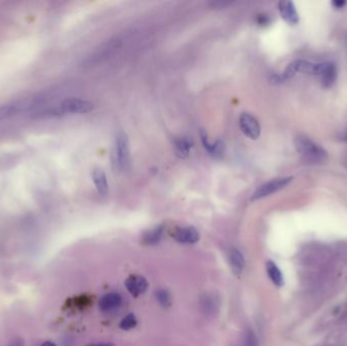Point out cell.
<instances>
[{"label": "cell", "mask_w": 347, "mask_h": 346, "mask_svg": "<svg viewBox=\"0 0 347 346\" xmlns=\"http://www.w3.org/2000/svg\"><path fill=\"white\" fill-rule=\"evenodd\" d=\"M95 346H114V345L110 344V343H100V344H97Z\"/></svg>", "instance_id": "cell-27"}, {"label": "cell", "mask_w": 347, "mask_h": 346, "mask_svg": "<svg viewBox=\"0 0 347 346\" xmlns=\"http://www.w3.org/2000/svg\"><path fill=\"white\" fill-rule=\"evenodd\" d=\"M244 346H258L256 336L251 330L248 331V333L246 334V337H245Z\"/></svg>", "instance_id": "cell-20"}, {"label": "cell", "mask_w": 347, "mask_h": 346, "mask_svg": "<svg viewBox=\"0 0 347 346\" xmlns=\"http://www.w3.org/2000/svg\"><path fill=\"white\" fill-rule=\"evenodd\" d=\"M345 168L347 169V162H346V164H345Z\"/></svg>", "instance_id": "cell-28"}, {"label": "cell", "mask_w": 347, "mask_h": 346, "mask_svg": "<svg viewBox=\"0 0 347 346\" xmlns=\"http://www.w3.org/2000/svg\"><path fill=\"white\" fill-rule=\"evenodd\" d=\"M156 298L161 306L168 307L171 304V296L167 291H164V290L158 291L156 293Z\"/></svg>", "instance_id": "cell-19"}, {"label": "cell", "mask_w": 347, "mask_h": 346, "mask_svg": "<svg viewBox=\"0 0 347 346\" xmlns=\"http://www.w3.org/2000/svg\"><path fill=\"white\" fill-rule=\"evenodd\" d=\"M174 239L183 244H194L199 241V233L193 227L177 228L173 233Z\"/></svg>", "instance_id": "cell-8"}, {"label": "cell", "mask_w": 347, "mask_h": 346, "mask_svg": "<svg viewBox=\"0 0 347 346\" xmlns=\"http://www.w3.org/2000/svg\"><path fill=\"white\" fill-rule=\"evenodd\" d=\"M341 139H342L343 141L347 142V129L343 132V134H342V136H341Z\"/></svg>", "instance_id": "cell-26"}, {"label": "cell", "mask_w": 347, "mask_h": 346, "mask_svg": "<svg viewBox=\"0 0 347 346\" xmlns=\"http://www.w3.org/2000/svg\"><path fill=\"white\" fill-rule=\"evenodd\" d=\"M231 4V2H221V1H218V2H212V5L213 7H218V8H221V7H224V6H227Z\"/></svg>", "instance_id": "cell-24"}, {"label": "cell", "mask_w": 347, "mask_h": 346, "mask_svg": "<svg viewBox=\"0 0 347 346\" xmlns=\"http://www.w3.org/2000/svg\"><path fill=\"white\" fill-rule=\"evenodd\" d=\"M129 162V141L126 133L120 131L115 138L113 148V165L115 170L123 171Z\"/></svg>", "instance_id": "cell-2"}, {"label": "cell", "mask_w": 347, "mask_h": 346, "mask_svg": "<svg viewBox=\"0 0 347 346\" xmlns=\"http://www.w3.org/2000/svg\"><path fill=\"white\" fill-rule=\"evenodd\" d=\"M230 262H231V266L233 268V270L237 273L240 274L244 267H245V259L243 254L237 250V249H233L230 253Z\"/></svg>", "instance_id": "cell-14"}, {"label": "cell", "mask_w": 347, "mask_h": 346, "mask_svg": "<svg viewBox=\"0 0 347 346\" xmlns=\"http://www.w3.org/2000/svg\"><path fill=\"white\" fill-rule=\"evenodd\" d=\"M295 148L303 158L312 162H325L329 157L327 150L308 136L297 135L295 138Z\"/></svg>", "instance_id": "cell-1"}, {"label": "cell", "mask_w": 347, "mask_h": 346, "mask_svg": "<svg viewBox=\"0 0 347 346\" xmlns=\"http://www.w3.org/2000/svg\"><path fill=\"white\" fill-rule=\"evenodd\" d=\"M278 9L281 17L290 25H297L299 22V15L293 1L284 0L278 4Z\"/></svg>", "instance_id": "cell-7"}, {"label": "cell", "mask_w": 347, "mask_h": 346, "mask_svg": "<svg viewBox=\"0 0 347 346\" xmlns=\"http://www.w3.org/2000/svg\"><path fill=\"white\" fill-rule=\"evenodd\" d=\"M8 346H24V341L22 339H19V338H16V339H13Z\"/></svg>", "instance_id": "cell-23"}, {"label": "cell", "mask_w": 347, "mask_h": 346, "mask_svg": "<svg viewBox=\"0 0 347 346\" xmlns=\"http://www.w3.org/2000/svg\"><path fill=\"white\" fill-rule=\"evenodd\" d=\"M256 23L261 27L267 26L270 24V17H269V15L265 14V13H260L256 16Z\"/></svg>", "instance_id": "cell-21"}, {"label": "cell", "mask_w": 347, "mask_h": 346, "mask_svg": "<svg viewBox=\"0 0 347 346\" xmlns=\"http://www.w3.org/2000/svg\"><path fill=\"white\" fill-rule=\"evenodd\" d=\"M20 110H22V105H18V104L1 107L0 108V121L17 114Z\"/></svg>", "instance_id": "cell-16"}, {"label": "cell", "mask_w": 347, "mask_h": 346, "mask_svg": "<svg viewBox=\"0 0 347 346\" xmlns=\"http://www.w3.org/2000/svg\"><path fill=\"white\" fill-rule=\"evenodd\" d=\"M162 233H164V228L161 226H158L149 232H147L144 235V242L147 245H155L156 243H158L162 237Z\"/></svg>", "instance_id": "cell-15"}, {"label": "cell", "mask_w": 347, "mask_h": 346, "mask_svg": "<svg viewBox=\"0 0 347 346\" xmlns=\"http://www.w3.org/2000/svg\"><path fill=\"white\" fill-rule=\"evenodd\" d=\"M223 153H224V145L222 141L217 140L216 142H214V144H212V148L209 152L210 155H212L215 158H219L223 155Z\"/></svg>", "instance_id": "cell-18"}, {"label": "cell", "mask_w": 347, "mask_h": 346, "mask_svg": "<svg viewBox=\"0 0 347 346\" xmlns=\"http://www.w3.org/2000/svg\"><path fill=\"white\" fill-rule=\"evenodd\" d=\"M240 128L245 135L254 140L258 139L261 134V127L258 120L248 113H244L241 115Z\"/></svg>", "instance_id": "cell-5"}, {"label": "cell", "mask_w": 347, "mask_h": 346, "mask_svg": "<svg viewBox=\"0 0 347 346\" xmlns=\"http://www.w3.org/2000/svg\"><path fill=\"white\" fill-rule=\"evenodd\" d=\"M293 177H280L264 183L263 185L258 187V189L253 193L252 200H259L265 197H268L282 190L283 188L290 185V183L293 181Z\"/></svg>", "instance_id": "cell-4"}, {"label": "cell", "mask_w": 347, "mask_h": 346, "mask_svg": "<svg viewBox=\"0 0 347 346\" xmlns=\"http://www.w3.org/2000/svg\"><path fill=\"white\" fill-rule=\"evenodd\" d=\"M266 269H267V273H268V276L271 279V281L275 284L276 287L281 288L284 284V279H283V275H282L280 269L278 268L276 264L272 261L267 262Z\"/></svg>", "instance_id": "cell-13"}, {"label": "cell", "mask_w": 347, "mask_h": 346, "mask_svg": "<svg viewBox=\"0 0 347 346\" xmlns=\"http://www.w3.org/2000/svg\"><path fill=\"white\" fill-rule=\"evenodd\" d=\"M125 284H126V288L128 290V292L131 295H133L134 297H138L141 294H144L149 287L147 279L145 277L137 276V275L130 276L126 280Z\"/></svg>", "instance_id": "cell-9"}, {"label": "cell", "mask_w": 347, "mask_h": 346, "mask_svg": "<svg viewBox=\"0 0 347 346\" xmlns=\"http://www.w3.org/2000/svg\"><path fill=\"white\" fill-rule=\"evenodd\" d=\"M93 108H94V105L89 100L76 99V98H70V99H64L58 109L53 110L48 114H64V113L85 114V113L91 112Z\"/></svg>", "instance_id": "cell-3"}, {"label": "cell", "mask_w": 347, "mask_h": 346, "mask_svg": "<svg viewBox=\"0 0 347 346\" xmlns=\"http://www.w3.org/2000/svg\"><path fill=\"white\" fill-rule=\"evenodd\" d=\"M347 1L345 0H334V1L331 2V5L335 8V9H342L346 6Z\"/></svg>", "instance_id": "cell-22"}, {"label": "cell", "mask_w": 347, "mask_h": 346, "mask_svg": "<svg viewBox=\"0 0 347 346\" xmlns=\"http://www.w3.org/2000/svg\"><path fill=\"white\" fill-rule=\"evenodd\" d=\"M174 148H175L176 154L179 157L186 158L189 155V152L192 148V141L185 137L178 138L174 142Z\"/></svg>", "instance_id": "cell-12"}, {"label": "cell", "mask_w": 347, "mask_h": 346, "mask_svg": "<svg viewBox=\"0 0 347 346\" xmlns=\"http://www.w3.org/2000/svg\"><path fill=\"white\" fill-rule=\"evenodd\" d=\"M93 181L98 192L100 195H106L109 191V185L107 181V176L103 170L96 169L93 172Z\"/></svg>", "instance_id": "cell-10"}, {"label": "cell", "mask_w": 347, "mask_h": 346, "mask_svg": "<svg viewBox=\"0 0 347 346\" xmlns=\"http://www.w3.org/2000/svg\"><path fill=\"white\" fill-rule=\"evenodd\" d=\"M122 301V297L119 294L116 293H111L105 295L99 300V308L103 311H111L118 306H120V303Z\"/></svg>", "instance_id": "cell-11"}, {"label": "cell", "mask_w": 347, "mask_h": 346, "mask_svg": "<svg viewBox=\"0 0 347 346\" xmlns=\"http://www.w3.org/2000/svg\"><path fill=\"white\" fill-rule=\"evenodd\" d=\"M137 323V320L133 314H128L126 317L122 319L120 323V327L123 330H130L131 328L135 327Z\"/></svg>", "instance_id": "cell-17"}, {"label": "cell", "mask_w": 347, "mask_h": 346, "mask_svg": "<svg viewBox=\"0 0 347 346\" xmlns=\"http://www.w3.org/2000/svg\"><path fill=\"white\" fill-rule=\"evenodd\" d=\"M41 346H56V344L51 341H47V342H44Z\"/></svg>", "instance_id": "cell-25"}, {"label": "cell", "mask_w": 347, "mask_h": 346, "mask_svg": "<svg viewBox=\"0 0 347 346\" xmlns=\"http://www.w3.org/2000/svg\"><path fill=\"white\" fill-rule=\"evenodd\" d=\"M317 75L321 77L324 88H331L337 79V67L333 62L318 63Z\"/></svg>", "instance_id": "cell-6"}]
</instances>
